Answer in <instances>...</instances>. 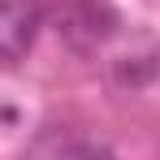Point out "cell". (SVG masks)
<instances>
[{"label":"cell","mask_w":160,"mask_h":160,"mask_svg":"<svg viewBox=\"0 0 160 160\" xmlns=\"http://www.w3.org/2000/svg\"><path fill=\"white\" fill-rule=\"evenodd\" d=\"M22 160H117V156L108 152V143L91 138V134L69 130V126H52V130H39L30 138Z\"/></svg>","instance_id":"obj_1"},{"label":"cell","mask_w":160,"mask_h":160,"mask_svg":"<svg viewBox=\"0 0 160 160\" xmlns=\"http://www.w3.org/2000/svg\"><path fill=\"white\" fill-rule=\"evenodd\" d=\"M39 30V4L35 0H0V56H26Z\"/></svg>","instance_id":"obj_2"}]
</instances>
